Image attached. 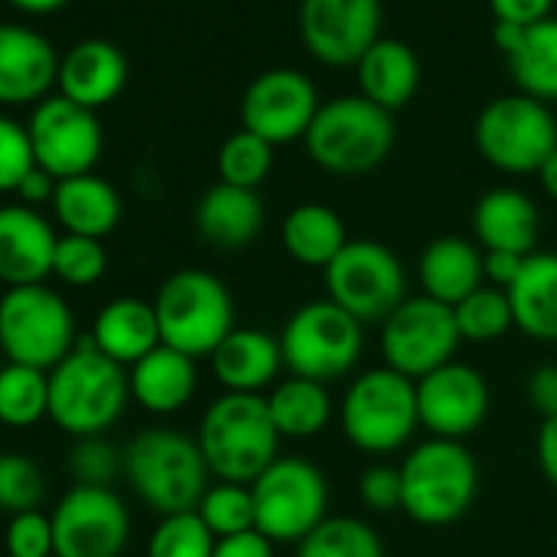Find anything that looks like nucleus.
<instances>
[{"instance_id":"35","label":"nucleus","mask_w":557,"mask_h":557,"mask_svg":"<svg viewBox=\"0 0 557 557\" xmlns=\"http://www.w3.org/2000/svg\"><path fill=\"white\" fill-rule=\"evenodd\" d=\"M296 557H384L377 531L351 515H329L306 541Z\"/></svg>"},{"instance_id":"17","label":"nucleus","mask_w":557,"mask_h":557,"mask_svg":"<svg viewBox=\"0 0 557 557\" xmlns=\"http://www.w3.org/2000/svg\"><path fill=\"white\" fill-rule=\"evenodd\" d=\"M302 40L329 66H348L381 40V0H302Z\"/></svg>"},{"instance_id":"1","label":"nucleus","mask_w":557,"mask_h":557,"mask_svg":"<svg viewBox=\"0 0 557 557\" xmlns=\"http://www.w3.org/2000/svg\"><path fill=\"white\" fill-rule=\"evenodd\" d=\"M128 397V371L106 358L92 338H79L73 355L50 371V420L76 440L102 436Z\"/></svg>"},{"instance_id":"13","label":"nucleus","mask_w":557,"mask_h":557,"mask_svg":"<svg viewBox=\"0 0 557 557\" xmlns=\"http://www.w3.org/2000/svg\"><path fill=\"white\" fill-rule=\"evenodd\" d=\"M462 338L449 306L417 296L381 325V351L391 371L420 381L453 361Z\"/></svg>"},{"instance_id":"52","label":"nucleus","mask_w":557,"mask_h":557,"mask_svg":"<svg viewBox=\"0 0 557 557\" xmlns=\"http://www.w3.org/2000/svg\"><path fill=\"white\" fill-rule=\"evenodd\" d=\"M537 177H541V187H544V194L557 200V151H554V154H550V158L541 164Z\"/></svg>"},{"instance_id":"47","label":"nucleus","mask_w":557,"mask_h":557,"mask_svg":"<svg viewBox=\"0 0 557 557\" xmlns=\"http://www.w3.org/2000/svg\"><path fill=\"white\" fill-rule=\"evenodd\" d=\"M524 259H528V256H521V252H482L485 278H488V283H492L495 289L508 293V289L518 283V275H521V269H524Z\"/></svg>"},{"instance_id":"46","label":"nucleus","mask_w":557,"mask_h":557,"mask_svg":"<svg viewBox=\"0 0 557 557\" xmlns=\"http://www.w3.org/2000/svg\"><path fill=\"white\" fill-rule=\"evenodd\" d=\"M495 24H515V27H531L550 17L554 0H488Z\"/></svg>"},{"instance_id":"40","label":"nucleus","mask_w":557,"mask_h":557,"mask_svg":"<svg viewBox=\"0 0 557 557\" xmlns=\"http://www.w3.org/2000/svg\"><path fill=\"white\" fill-rule=\"evenodd\" d=\"M47 495L44 469L24 453H0V508L11 515L40 511Z\"/></svg>"},{"instance_id":"21","label":"nucleus","mask_w":557,"mask_h":557,"mask_svg":"<svg viewBox=\"0 0 557 557\" xmlns=\"http://www.w3.org/2000/svg\"><path fill=\"white\" fill-rule=\"evenodd\" d=\"M213 374L226 394H259L286 368L283 345L262 329H233L210 355Z\"/></svg>"},{"instance_id":"8","label":"nucleus","mask_w":557,"mask_h":557,"mask_svg":"<svg viewBox=\"0 0 557 557\" xmlns=\"http://www.w3.org/2000/svg\"><path fill=\"white\" fill-rule=\"evenodd\" d=\"M76 348L70 302L47 286L8 289L0 299V351L11 364L53 371Z\"/></svg>"},{"instance_id":"36","label":"nucleus","mask_w":557,"mask_h":557,"mask_svg":"<svg viewBox=\"0 0 557 557\" xmlns=\"http://www.w3.org/2000/svg\"><path fill=\"white\" fill-rule=\"evenodd\" d=\"M453 315H456L459 338L472 342V345H492V342H498L502 335H508L515 329L508 293H502L495 286L475 289L469 299H462L453 309Z\"/></svg>"},{"instance_id":"6","label":"nucleus","mask_w":557,"mask_h":557,"mask_svg":"<svg viewBox=\"0 0 557 557\" xmlns=\"http://www.w3.org/2000/svg\"><path fill=\"white\" fill-rule=\"evenodd\" d=\"M420 426L417 381L384 368L351 381L342 404V430L358 453L391 456L410 443Z\"/></svg>"},{"instance_id":"51","label":"nucleus","mask_w":557,"mask_h":557,"mask_svg":"<svg viewBox=\"0 0 557 557\" xmlns=\"http://www.w3.org/2000/svg\"><path fill=\"white\" fill-rule=\"evenodd\" d=\"M57 177H50L44 168H34L27 177H24V184H21V197H24V203L27 207H34V203H44V200H53V194H57Z\"/></svg>"},{"instance_id":"41","label":"nucleus","mask_w":557,"mask_h":557,"mask_svg":"<svg viewBox=\"0 0 557 557\" xmlns=\"http://www.w3.org/2000/svg\"><path fill=\"white\" fill-rule=\"evenodd\" d=\"M109 269V252L102 246V239H89V236H60L57 243V256H53V275L66 286H96L99 278Z\"/></svg>"},{"instance_id":"26","label":"nucleus","mask_w":557,"mask_h":557,"mask_svg":"<svg viewBox=\"0 0 557 557\" xmlns=\"http://www.w3.org/2000/svg\"><path fill=\"white\" fill-rule=\"evenodd\" d=\"M89 338L96 342V348L106 358H112L122 368H132L161 345V329H158L154 306L145 302V299H132V296L112 299L96 315V325H92Z\"/></svg>"},{"instance_id":"9","label":"nucleus","mask_w":557,"mask_h":557,"mask_svg":"<svg viewBox=\"0 0 557 557\" xmlns=\"http://www.w3.org/2000/svg\"><path fill=\"white\" fill-rule=\"evenodd\" d=\"M249 488L256 531L272 544H299L329 518V482L302 456H278Z\"/></svg>"},{"instance_id":"31","label":"nucleus","mask_w":557,"mask_h":557,"mask_svg":"<svg viewBox=\"0 0 557 557\" xmlns=\"http://www.w3.org/2000/svg\"><path fill=\"white\" fill-rule=\"evenodd\" d=\"M348 246L345 220L325 203H299L283 220V249L309 269H329Z\"/></svg>"},{"instance_id":"32","label":"nucleus","mask_w":557,"mask_h":557,"mask_svg":"<svg viewBox=\"0 0 557 557\" xmlns=\"http://www.w3.org/2000/svg\"><path fill=\"white\" fill-rule=\"evenodd\" d=\"M269 417L278 430V436L289 440H309L319 436L332 423V394L322 381H309L293 374L289 381L275 384L265 397Z\"/></svg>"},{"instance_id":"18","label":"nucleus","mask_w":557,"mask_h":557,"mask_svg":"<svg viewBox=\"0 0 557 557\" xmlns=\"http://www.w3.org/2000/svg\"><path fill=\"white\" fill-rule=\"evenodd\" d=\"M420 426L436 440H462L475 433L488 417V384L469 364L449 361L440 371L417 381Z\"/></svg>"},{"instance_id":"25","label":"nucleus","mask_w":557,"mask_h":557,"mask_svg":"<svg viewBox=\"0 0 557 557\" xmlns=\"http://www.w3.org/2000/svg\"><path fill=\"white\" fill-rule=\"evenodd\" d=\"M128 387L138 407H145L148 413L168 417L184 410L194 394H197V364L194 358L158 345L148 358H141L138 364H132L128 371Z\"/></svg>"},{"instance_id":"2","label":"nucleus","mask_w":557,"mask_h":557,"mask_svg":"<svg viewBox=\"0 0 557 557\" xmlns=\"http://www.w3.org/2000/svg\"><path fill=\"white\" fill-rule=\"evenodd\" d=\"M278 430L259 394L216 397L197 430V446L216 482L252 485L278 459Z\"/></svg>"},{"instance_id":"29","label":"nucleus","mask_w":557,"mask_h":557,"mask_svg":"<svg viewBox=\"0 0 557 557\" xmlns=\"http://www.w3.org/2000/svg\"><path fill=\"white\" fill-rule=\"evenodd\" d=\"M515 329L534 342H557V252H531L508 289Z\"/></svg>"},{"instance_id":"44","label":"nucleus","mask_w":557,"mask_h":557,"mask_svg":"<svg viewBox=\"0 0 557 557\" xmlns=\"http://www.w3.org/2000/svg\"><path fill=\"white\" fill-rule=\"evenodd\" d=\"M8 557H53V521L44 511L11 515L4 531Z\"/></svg>"},{"instance_id":"24","label":"nucleus","mask_w":557,"mask_h":557,"mask_svg":"<svg viewBox=\"0 0 557 557\" xmlns=\"http://www.w3.org/2000/svg\"><path fill=\"white\" fill-rule=\"evenodd\" d=\"M420 286L423 296L456 309L462 299H469L475 289H482L485 278V262L482 249L462 236H436L423 252H420Z\"/></svg>"},{"instance_id":"19","label":"nucleus","mask_w":557,"mask_h":557,"mask_svg":"<svg viewBox=\"0 0 557 557\" xmlns=\"http://www.w3.org/2000/svg\"><path fill=\"white\" fill-rule=\"evenodd\" d=\"M57 243L60 236L34 207H0V283L8 289L44 286V278L53 275Z\"/></svg>"},{"instance_id":"20","label":"nucleus","mask_w":557,"mask_h":557,"mask_svg":"<svg viewBox=\"0 0 557 557\" xmlns=\"http://www.w3.org/2000/svg\"><path fill=\"white\" fill-rule=\"evenodd\" d=\"M60 76V60L47 37L30 27L0 24V102L24 106L47 96Z\"/></svg>"},{"instance_id":"53","label":"nucleus","mask_w":557,"mask_h":557,"mask_svg":"<svg viewBox=\"0 0 557 557\" xmlns=\"http://www.w3.org/2000/svg\"><path fill=\"white\" fill-rule=\"evenodd\" d=\"M14 8L27 11V14H50V11H60L70 0H11Z\"/></svg>"},{"instance_id":"11","label":"nucleus","mask_w":557,"mask_h":557,"mask_svg":"<svg viewBox=\"0 0 557 557\" xmlns=\"http://www.w3.org/2000/svg\"><path fill=\"white\" fill-rule=\"evenodd\" d=\"M325 289L335 306L361 325L387 322L407 302V275L397 252L377 239H348L325 269Z\"/></svg>"},{"instance_id":"38","label":"nucleus","mask_w":557,"mask_h":557,"mask_svg":"<svg viewBox=\"0 0 557 557\" xmlns=\"http://www.w3.org/2000/svg\"><path fill=\"white\" fill-rule=\"evenodd\" d=\"M216 168H220L223 184L256 190L272 171V145L243 128L223 141V148L216 154Z\"/></svg>"},{"instance_id":"37","label":"nucleus","mask_w":557,"mask_h":557,"mask_svg":"<svg viewBox=\"0 0 557 557\" xmlns=\"http://www.w3.org/2000/svg\"><path fill=\"white\" fill-rule=\"evenodd\" d=\"M197 515L203 524L213 531V537H233L243 531H256V505H252V488L239 482H213L200 505Z\"/></svg>"},{"instance_id":"39","label":"nucleus","mask_w":557,"mask_h":557,"mask_svg":"<svg viewBox=\"0 0 557 557\" xmlns=\"http://www.w3.org/2000/svg\"><path fill=\"white\" fill-rule=\"evenodd\" d=\"M216 537L197 511L164 515L148 537V557H213Z\"/></svg>"},{"instance_id":"28","label":"nucleus","mask_w":557,"mask_h":557,"mask_svg":"<svg viewBox=\"0 0 557 557\" xmlns=\"http://www.w3.org/2000/svg\"><path fill=\"white\" fill-rule=\"evenodd\" d=\"M53 213L66 233L102 239L122 220V197L106 177L79 174V177H66L57 184Z\"/></svg>"},{"instance_id":"34","label":"nucleus","mask_w":557,"mask_h":557,"mask_svg":"<svg viewBox=\"0 0 557 557\" xmlns=\"http://www.w3.org/2000/svg\"><path fill=\"white\" fill-rule=\"evenodd\" d=\"M50 417V374L24 364L0 368V423L30 430Z\"/></svg>"},{"instance_id":"27","label":"nucleus","mask_w":557,"mask_h":557,"mask_svg":"<svg viewBox=\"0 0 557 557\" xmlns=\"http://www.w3.org/2000/svg\"><path fill=\"white\" fill-rule=\"evenodd\" d=\"M197 233L220 249H243L249 246L265 220L262 200L256 190L246 187H233V184H213L200 203H197Z\"/></svg>"},{"instance_id":"16","label":"nucleus","mask_w":557,"mask_h":557,"mask_svg":"<svg viewBox=\"0 0 557 557\" xmlns=\"http://www.w3.org/2000/svg\"><path fill=\"white\" fill-rule=\"evenodd\" d=\"M319 109L322 102L309 76L296 70H269L246 89L239 115L246 132L259 135L275 148L306 138Z\"/></svg>"},{"instance_id":"4","label":"nucleus","mask_w":557,"mask_h":557,"mask_svg":"<svg viewBox=\"0 0 557 557\" xmlns=\"http://www.w3.org/2000/svg\"><path fill=\"white\" fill-rule=\"evenodd\" d=\"M404 511L426 528L459 521L479 492V466L472 453L456 440H426L413 446L400 462Z\"/></svg>"},{"instance_id":"5","label":"nucleus","mask_w":557,"mask_h":557,"mask_svg":"<svg viewBox=\"0 0 557 557\" xmlns=\"http://www.w3.org/2000/svg\"><path fill=\"white\" fill-rule=\"evenodd\" d=\"M151 306L158 315L161 345L194 361L210 358L220 342L236 329L230 289L213 272L203 269H181L168 275Z\"/></svg>"},{"instance_id":"48","label":"nucleus","mask_w":557,"mask_h":557,"mask_svg":"<svg viewBox=\"0 0 557 557\" xmlns=\"http://www.w3.org/2000/svg\"><path fill=\"white\" fill-rule=\"evenodd\" d=\"M213 557H275L272 541L259 531H243L233 537H220Z\"/></svg>"},{"instance_id":"15","label":"nucleus","mask_w":557,"mask_h":557,"mask_svg":"<svg viewBox=\"0 0 557 557\" xmlns=\"http://www.w3.org/2000/svg\"><path fill=\"white\" fill-rule=\"evenodd\" d=\"M27 132L37 154V168H44L57 181L92 174L102 154V125L96 112L70 102L66 96L44 99Z\"/></svg>"},{"instance_id":"49","label":"nucleus","mask_w":557,"mask_h":557,"mask_svg":"<svg viewBox=\"0 0 557 557\" xmlns=\"http://www.w3.org/2000/svg\"><path fill=\"white\" fill-rule=\"evenodd\" d=\"M528 397L544 417H557V364H541L528 377Z\"/></svg>"},{"instance_id":"14","label":"nucleus","mask_w":557,"mask_h":557,"mask_svg":"<svg viewBox=\"0 0 557 557\" xmlns=\"http://www.w3.org/2000/svg\"><path fill=\"white\" fill-rule=\"evenodd\" d=\"M50 521L53 557H122L132 531L128 508L109 485H73Z\"/></svg>"},{"instance_id":"42","label":"nucleus","mask_w":557,"mask_h":557,"mask_svg":"<svg viewBox=\"0 0 557 557\" xmlns=\"http://www.w3.org/2000/svg\"><path fill=\"white\" fill-rule=\"evenodd\" d=\"M37 168L30 132L14 119L0 115V194L21 190L24 177Z\"/></svg>"},{"instance_id":"50","label":"nucleus","mask_w":557,"mask_h":557,"mask_svg":"<svg viewBox=\"0 0 557 557\" xmlns=\"http://www.w3.org/2000/svg\"><path fill=\"white\" fill-rule=\"evenodd\" d=\"M537 466L544 479L557 488V417H544L537 430Z\"/></svg>"},{"instance_id":"30","label":"nucleus","mask_w":557,"mask_h":557,"mask_svg":"<svg viewBox=\"0 0 557 557\" xmlns=\"http://www.w3.org/2000/svg\"><path fill=\"white\" fill-rule=\"evenodd\" d=\"M358 86L361 96L384 112L404 109L420 86V60L400 40H377L358 60Z\"/></svg>"},{"instance_id":"10","label":"nucleus","mask_w":557,"mask_h":557,"mask_svg":"<svg viewBox=\"0 0 557 557\" xmlns=\"http://www.w3.org/2000/svg\"><path fill=\"white\" fill-rule=\"evenodd\" d=\"M278 345L293 374L329 384L361 361L364 325L332 299H315L293 312Z\"/></svg>"},{"instance_id":"43","label":"nucleus","mask_w":557,"mask_h":557,"mask_svg":"<svg viewBox=\"0 0 557 557\" xmlns=\"http://www.w3.org/2000/svg\"><path fill=\"white\" fill-rule=\"evenodd\" d=\"M70 469L76 475V485H109L122 469V456L106 436H83L73 446Z\"/></svg>"},{"instance_id":"45","label":"nucleus","mask_w":557,"mask_h":557,"mask_svg":"<svg viewBox=\"0 0 557 557\" xmlns=\"http://www.w3.org/2000/svg\"><path fill=\"white\" fill-rule=\"evenodd\" d=\"M358 498L371 511H394L404 505V482L400 466L391 462H371L358 479Z\"/></svg>"},{"instance_id":"23","label":"nucleus","mask_w":557,"mask_h":557,"mask_svg":"<svg viewBox=\"0 0 557 557\" xmlns=\"http://www.w3.org/2000/svg\"><path fill=\"white\" fill-rule=\"evenodd\" d=\"M472 233L482 252L531 256L537 243V207L515 187H495L472 207Z\"/></svg>"},{"instance_id":"3","label":"nucleus","mask_w":557,"mask_h":557,"mask_svg":"<svg viewBox=\"0 0 557 557\" xmlns=\"http://www.w3.org/2000/svg\"><path fill=\"white\" fill-rule=\"evenodd\" d=\"M122 469L135 495L161 518L197 511L210 488V469L197 440L177 430H141L122 453Z\"/></svg>"},{"instance_id":"22","label":"nucleus","mask_w":557,"mask_h":557,"mask_svg":"<svg viewBox=\"0 0 557 557\" xmlns=\"http://www.w3.org/2000/svg\"><path fill=\"white\" fill-rule=\"evenodd\" d=\"M128 79V63L122 50L109 40H83L60 60V92L83 106V109H102L109 106Z\"/></svg>"},{"instance_id":"12","label":"nucleus","mask_w":557,"mask_h":557,"mask_svg":"<svg viewBox=\"0 0 557 557\" xmlns=\"http://www.w3.org/2000/svg\"><path fill=\"white\" fill-rule=\"evenodd\" d=\"M475 148L505 174H531L557 151V122L531 96H502L475 119Z\"/></svg>"},{"instance_id":"7","label":"nucleus","mask_w":557,"mask_h":557,"mask_svg":"<svg viewBox=\"0 0 557 557\" xmlns=\"http://www.w3.org/2000/svg\"><path fill=\"white\" fill-rule=\"evenodd\" d=\"M309 158L332 174H368L394 148L391 112L364 96H342L319 109L309 135L302 138Z\"/></svg>"},{"instance_id":"33","label":"nucleus","mask_w":557,"mask_h":557,"mask_svg":"<svg viewBox=\"0 0 557 557\" xmlns=\"http://www.w3.org/2000/svg\"><path fill=\"white\" fill-rule=\"evenodd\" d=\"M508 66L521 96H531L544 106L557 102V21L547 17L524 27L518 47L508 53Z\"/></svg>"}]
</instances>
